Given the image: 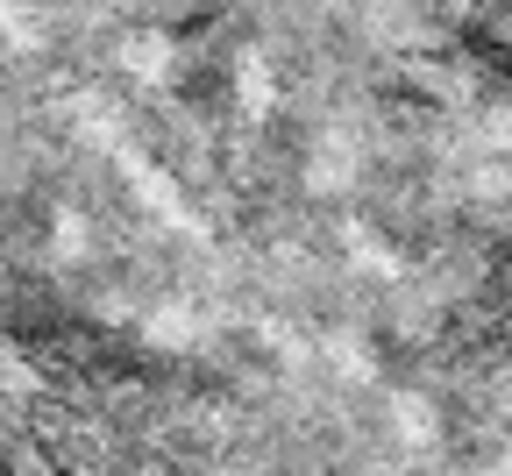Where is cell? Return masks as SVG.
Segmentation results:
<instances>
[{
	"label": "cell",
	"instance_id": "1",
	"mask_svg": "<svg viewBox=\"0 0 512 476\" xmlns=\"http://www.w3.org/2000/svg\"><path fill=\"white\" fill-rule=\"evenodd\" d=\"M392 476H505V469H477V462H456V455H441V448L413 441V455H406Z\"/></svg>",
	"mask_w": 512,
	"mask_h": 476
}]
</instances>
